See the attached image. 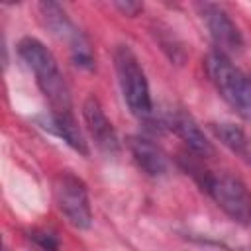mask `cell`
Returning <instances> with one entry per match:
<instances>
[{"label": "cell", "instance_id": "obj_1", "mask_svg": "<svg viewBox=\"0 0 251 251\" xmlns=\"http://www.w3.org/2000/svg\"><path fill=\"white\" fill-rule=\"evenodd\" d=\"M18 53H20L22 61L35 75L37 86L41 88V92L45 94V98L51 106V116L73 114L69 86L57 67L53 53L35 37H24L18 43Z\"/></svg>", "mask_w": 251, "mask_h": 251}, {"label": "cell", "instance_id": "obj_2", "mask_svg": "<svg viewBox=\"0 0 251 251\" xmlns=\"http://www.w3.org/2000/svg\"><path fill=\"white\" fill-rule=\"evenodd\" d=\"M204 67L220 96L237 112L239 118L251 124V76L220 51L208 53Z\"/></svg>", "mask_w": 251, "mask_h": 251}, {"label": "cell", "instance_id": "obj_3", "mask_svg": "<svg viewBox=\"0 0 251 251\" xmlns=\"http://www.w3.org/2000/svg\"><path fill=\"white\" fill-rule=\"evenodd\" d=\"M198 180L216 206L222 208L233 222L241 226L251 224V194L237 176L226 171H204L198 175Z\"/></svg>", "mask_w": 251, "mask_h": 251}, {"label": "cell", "instance_id": "obj_4", "mask_svg": "<svg viewBox=\"0 0 251 251\" xmlns=\"http://www.w3.org/2000/svg\"><path fill=\"white\" fill-rule=\"evenodd\" d=\"M114 67H116L122 96H124L129 112L137 118L151 116L153 104H151L147 76L143 73V67H141L139 59L135 57V53L127 45H118L116 47Z\"/></svg>", "mask_w": 251, "mask_h": 251}, {"label": "cell", "instance_id": "obj_5", "mask_svg": "<svg viewBox=\"0 0 251 251\" xmlns=\"http://www.w3.org/2000/svg\"><path fill=\"white\" fill-rule=\"evenodd\" d=\"M55 202L67 222L78 229H88L92 224V210L84 182L73 173H59L53 182Z\"/></svg>", "mask_w": 251, "mask_h": 251}, {"label": "cell", "instance_id": "obj_6", "mask_svg": "<svg viewBox=\"0 0 251 251\" xmlns=\"http://www.w3.org/2000/svg\"><path fill=\"white\" fill-rule=\"evenodd\" d=\"M39 12H41V18H43L47 29L59 41H65L69 45L75 65L76 67H84V69H92L94 59H92L90 45H88L86 37L80 33V29L69 20L65 10L55 2H41L39 4Z\"/></svg>", "mask_w": 251, "mask_h": 251}, {"label": "cell", "instance_id": "obj_7", "mask_svg": "<svg viewBox=\"0 0 251 251\" xmlns=\"http://www.w3.org/2000/svg\"><path fill=\"white\" fill-rule=\"evenodd\" d=\"M198 8L218 51L226 57L229 53H237L243 47V37L233 20L216 4H200Z\"/></svg>", "mask_w": 251, "mask_h": 251}, {"label": "cell", "instance_id": "obj_8", "mask_svg": "<svg viewBox=\"0 0 251 251\" xmlns=\"http://www.w3.org/2000/svg\"><path fill=\"white\" fill-rule=\"evenodd\" d=\"M82 116H84V124L86 129L90 133V137L94 139L96 147L104 153L114 155L118 151V137L116 131L110 124V120L106 118L100 102L94 96H88L82 104Z\"/></svg>", "mask_w": 251, "mask_h": 251}, {"label": "cell", "instance_id": "obj_9", "mask_svg": "<svg viewBox=\"0 0 251 251\" xmlns=\"http://www.w3.org/2000/svg\"><path fill=\"white\" fill-rule=\"evenodd\" d=\"M167 124H169V127L186 143V147H188L192 153H196V155H200V157H210V155H214L212 143L206 139V135L202 133V129L198 127V124H196L186 112H182V110L171 112L169 118H167Z\"/></svg>", "mask_w": 251, "mask_h": 251}, {"label": "cell", "instance_id": "obj_10", "mask_svg": "<svg viewBox=\"0 0 251 251\" xmlns=\"http://www.w3.org/2000/svg\"><path fill=\"white\" fill-rule=\"evenodd\" d=\"M129 149L131 155L135 159V163L139 165L141 171H145L151 176H159L167 171V159L163 155V151L151 143L145 137H131L129 139Z\"/></svg>", "mask_w": 251, "mask_h": 251}, {"label": "cell", "instance_id": "obj_11", "mask_svg": "<svg viewBox=\"0 0 251 251\" xmlns=\"http://www.w3.org/2000/svg\"><path fill=\"white\" fill-rule=\"evenodd\" d=\"M212 131L231 153H235L243 163L251 165V137L241 127L222 122V124H212Z\"/></svg>", "mask_w": 251, "mask_h": 251}, {"label": "cell", "instance_id": "obj_12", "mask_svg": "<svg viewBox=\"0 0 251 251\" xmlns=\"http://www.w3.org/2000/svg\"><path fill=\"white\" fill-rule=\"evenodd\" d=\"M33 241L41 245L43 251H57V239L53 233H47V231H33L31 233Z\"/></svg>", "mask_w": 251, "mask_h": 251}, {"label": "cell", "instance_id": "obj_13", "mask_svg": "<svg viewBox=\"0 0 251 251\" xmlns=\"http://www.w3.org/2000/svg\"><path fill=\"white\" fill-rule=\"evenodd\" d=\"M114 6L126 16H135V14H139L143 10V6L139 2H114Z\"/></svg>", "mask_w": 251, "mask_h": 251}]
</instances>
